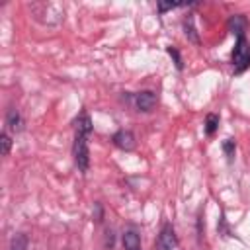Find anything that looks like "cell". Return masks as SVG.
I'll list each match as a JSON object with an SVG mask.
<instances>
[{
  "mask_svg": "<svg viewBox=\"0 0 250 250\" xmlns=\"http://www.w3.org/2000/svg\"><path fill=\"white\" fill-rule=\"evenodd\" d=\"M0 145H2V154L6 156L10 152V146H12V139H10V135L6 131L0 135Z\"/></svg>",
  "mask_w": 250,
  "mask_h": 250,
  "instance_id": "cell-11",
  "label": "cell"
},
{
  "mask_svg": "<svg viewBox=\"0 0 250 250\" xmlns=\"http://www.w3.org/2000/svg\"><path fill=\"white\" fill-rule=\"evenodd\" d=\"M180 6H184V4H176V2H168V4H164V2H158V12H166V10H174V8H180Z\"/></svg>",
  "mask_w": 250,
  "mask_h": 250,
  "instance_id": "cell-14",
  "label": "cell"
},
{
  "mask_svg": "<svg viewBox=\"0 0 250 250\" xmlns=\"http://www.w3.org/2000/svg\"><path fill=\"white\" fill-rule=\"evenodd\" d=\"M111 141L115 143V146H119L123 150H133L135 148V137H133L131 131H117L111 137Z\"/></svg>",
  "mask_w": 250,
  "mask_h": 250,
  "instance_id": "cell-5",
  "label": "cell"
},
{
  "mask_svg": "<svg viewBox=\"0 0 250 250\" xmlns=\"http://www.w3.org/2000/svg\"><path fill=\"white\" fill-rule=\"evenodd\" d=\"M168 53H170V55L176 59V66H178V68H182V59H180V53H178L174 47H168Z\"/></svg>",
  "mask_w": 250,
  "mask_h": 250,
  "instance_id": "cell-15",
  "label": "cell"
},
{
  "mask_svg": "<svg viewBox=\"0 0 250 250\" xmlns=\"http://www.w3.org/2000/svg\"><path fill=\"white\" fill-rule=\"evenodd\" d=\"M229 27H230V31L238 37V35H244V18L242 16H232L230 20H229Z\"/></svg>",
  "mask_w": 250,
  "mask_h": 250,
  "instance_id": "cell-9",
  "label": "cell"
},
{
  "mask_svg": "<svg viewBox=\"0 0 250 250\" xmlns=\"http://www.w3.org/2000/svg\"><path fill=\"white\" fill-rule=\"evenodd\" d=\"M217 125H219V117L215 113H209L207 119H205V133L207 135H213L217 131Z\"/></svg>",
  "mask_w": 250,
  "mask_h": 250,
  "instance_id": "cell-10",
  "label": "cell"
},
{
  "mask_svg": "<svg viewBox=\"0 0 250 250\" xmlns=\"http://www.w3.org/2000/svg\"><path fill=\"white\" fill-rule=\"evenodd\" d=\"M27 244H29L27 234L18 232V234H14V238L10 242V250H27Z\"/></svg>",
  "mask_w": 250,
  "mask_h": 250,
  "instance_id": "cell-8",
  "label": "cell"
},
{
  "mask_svg": "<svg viewBox=\"0 0 250 250\" xmlns=\"http://www.w3.org/2000/svg\"><path fill=\"white\" fill-rule=\"evenodd\" d=\"M74 162L80 172H86L90 166V152H88V135L74 133Z\"/></svg>",
  "mask_w": 250,
  "mask_h": 250,
  "instance_id": "cell-2",
  "label": "cell"
},
{
  "mask_svg": "<svg viewBox=\"0 0 250 250\" xmlns=\"http://www.w3.org/2000/svg\"><path fill=\"white\" fill-rule=\"evenodd\" d=\"M123 246L125 250H141V238L135 230H125L123 232Z\"/></svg>",
  "mask_w": 250,
  "mask_h": 250,
  "instance_id": "cell-7",
  "label": "cell"
},
{
  "mask_svg": "<svg viewBox=\"0 0 250 250\" xmlns=\"http://www.w3.org/2000/svg\"><path fill=\"white\" fill-rule=\"evenodd\" d=\"M232 66H234V72H244L250 66V41L244 35L236 37V43L232 49Z\"/></svg>",
  "mask_w": 250,
  "mask_h": 250,
  "instance_id": "cell-1",
  "label": "cell"
},
{
  "mask_svg": "<svg viewBox=\"0 0 250 250\" xmlns=\"http://www.w3.org/2000/svg\"><path fill=\"white\" fill-rule=\"evenodd\" d=\"M176 232H174V227L172 223H164L158 238H156V246L154 250H174L176 248Z\"/></svg>",
  "mask_w": 250,
  "mask_h": 250,
  "instance_id": "cell-3",
  "label": "cell"
},
{
  "mask_svg": "<svg viewBox=\"0 0 250 250\" xmlns=\"http://www.w3.org/2000/svg\"><path fill=\"white\" fill-rule=\"evenodd\" d=\"M223 150H225V154L230 158V156L234 154V141H232V139H227V141L223 143Z\"/></svg>",
  "mask_w": 250,
  "mask_h": 250,
  "instance_id": "cell-13",
  "label": "cell"
},
{
  "mask_svg": "<svg viewBox=\"0 0 250 250\" xmlns=\"http://www.w3.org/2000/svg\"><path fill=\"white\" fill-rule=\"evenodd\" d=\"M186 35H189V39H191L193 43H199V39H197V35H195V29L191 27V18L186 20Z\"/></svg>",
  "mask_w": 250,
  "mask_h": 250,
  "instance_id": "cell-12",
  "label": "cell"
},
{
  "mask_svg": "<svg viewBox=\"0 0 250 250\" xmlns=\"http://www.w3.org/2000/svg\"><path fill=\"white\" fill-rule=\"evenodd\" d=\"M6 125H8V129L14 131V133L23 129V121H21V115L18 113V109H10V111L6 113Z\"/></svg>",
  "mask_w": 250,
  "mask_h": 250,
  "instance_id": "cell-6",
  "label": "cell"
},
{
  "mask_svg": "<svg viewBox=\"0 0 250 250\" xmlns=\"http://www.w3.org/2000/svg\"><path fill=\"white\" fill-rule=\"evenodd\" d=\"M135 105L139 111H152L154 105H156V94L150 92V90H145V92H139L135 94Z\"/></svg>",
  "mask_w": 250,
  "mask_h": 250,
  "instance_id": "cell-4",
  "label": "cell"
}]
</instances>
